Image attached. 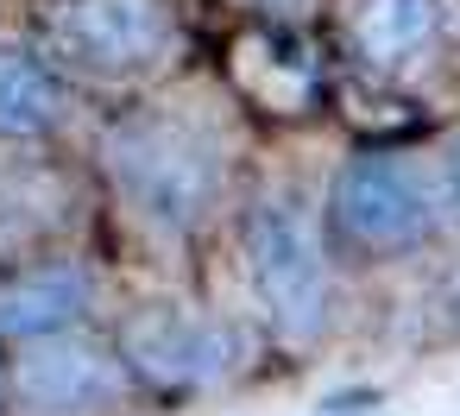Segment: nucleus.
<instances>
[{"mask_svg":"<svg viewBox=\"0 0 460 416\" xmlns=\"http://www.w3.org/2000/svg\"><path fill=\"white\" fill-rule=\"evenodd\" d=\"M246 271L284 341H315L328 322V259L290 202H259L246 221Z\"/></svg>","mask_w":460,"mask_h":416,"instance_id":"obj_2","label":"nucleus"},{"mask_svg":"<svg viewBox=\"0 0 460 416\" xmlns=\"http://www.w3.org/2000/svg\"><path fill=\"white\" fill-rule=\"evenodd\" d=\"M64 114V89L26 51H0V139H39Z\"/></svg>","mask_w":460,"mask_h":416,"instance_id":"obj_8","label":"nucleus"},{"mask_svg":"<svg viewBox=\"0 0 460 416\" xmlns=\"http://www.w3.org/2000/svg\"><path fill=\"white\" fill-rule=\"evenodd\" d=\"M454 196H460V146H454Z\"/></svg>","mask_w":460,"mask_h":416,"instance_id":"obj_10","label":"nucleus"},{"mask_svg":"<svg viewBox=\"0 0 460 416\" xmlns=\"http://www.w3.org/2000/svg\"><path fill=\"white\" fill-rule=\"evenodd\" d=\"M13 397L26 416H95L120 397V359L83 334L26 341L13 359Z\"/></svg>","mask_w":460,"mask_h":416,"instance_id":"obj_5","label":"nucleus"},{"mask_svg":"<svg viewBox=\"0 0 460 416\" xmlns=\"http://www.w3.org/2000/svg\"><path fill=\"white\" fill-rule=\"evenodd\" d=\"M108 171L152 227H202L221 202V146L183 114H133L108 133Z\"/></svg>","mask_w":460,"mask_h":416,"instance_id":"obj_1","label":"nucleus"},{"mask_svg":"<svg viewBox=\"0 0 460 416\" xmlns=\"http://www.w3.org/2000/svg\"><path fill=\"white\" fill-rule=\"evenodd\" d=\"M334 227L341 240H353L359 252H403L422 246L435 234V190L410 158L391 152H366L334 177Z\"/></svg>","mask_w":460,"mask_h":416,"instance_id":"obj_3","label":"nucleus"},{"mask_svg":"<svg viewBox=\"0 0 460 416\" xmlns=\"http://www.w3.org/2000/svg\"><path fill=\"white\" fill-rule=\"evenodd\" d=\"M441 32V0H366L359 7V51L372 64H410Z\"/></svg>","mask_w":460,"mask_h":416,"instance_id":"obj_9","label":"nucleus"},{"mask_svg":"<svg viewBox=\"0 0 460 416\" xmlns=\"http://www.w3.org/2000/svg\"><path fill=\"white\" fill-rule=\"evenodd\" d=\"M83 315H89V278L76 265H39L0 284V334L7 341L70 334Z\"/></svg>","mask_w":460,"mask_h":416,"instance_id":"obj_7","label":"nucleus"},{"mask_svg":"<svg viewBox=\"0 0 460 416\" xmlns=\"http://www.w3.org/2000/svg\"><path fill=\"white\" fill-rule=\"evenodd\" d=\"M45 39L58 58L95 76H133L171 58L177 20L164 0H64L45 20Z\"/></svg>","mask_w":460,"mask_h":416,"instance_id":"obj_4","label":"nucleus"},{"mask_svg":"<svg viewBox=\"0 0 460 416\" xmlns=\"http://www.w3.org/2000/svg\"><path fill=\"white\" fill-rule=\"evenodd\" d=\"M127 359L152 378V385H177V391H190V385H215L227 366H234V347H227V334L208 322V315H196V309H177V303H152V309H139L133 322H127Z\"/></svg>","mask_w":460,"mask_h":416,"instance_id":"obj_6","label":"nucleus"}]
</instances>
